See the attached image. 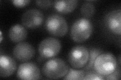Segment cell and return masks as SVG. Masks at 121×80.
I'll list each match as a JSON object with an SVG mask.
<instances>
[{"instance_id":"4fadbf2b","label":"cell","mask_w":121,"mask_h":80,"mask_svg":"<svg viewBox=\"0 0 121 80\" xmlns=\"http://www.w3.org/2000/svg\"><path fill=\"white\" fill-rule=\"evenodd\" d=\"M77 0L56 1L54 5L55 9L60 13L67 14L71 13L76 9L78 5Z\"/></svg>"},{"instance_id":"277c9868","label":"cell","mask_w":121,"mask_h":80,"mask_svg":"<svg viewBox=\"0 0 121 80\" xmlns=\"http://www.w3.org/2000/svg\"><path fill=\"white\" fill-rule=\"evenodd\" d=\"M47 31L56 37H62L68 32V26L65 19L58 14H52L47 18L45 23Z\"/></svg>"},{"instance_id":"6da1fadb","label":"cell","mask_w":121,"mask_h":80,"mask_svg":"<svg viewBox=\"0 0 121 80\" xmlns=\"http://www.w3.org/2000/svg\"><path fill=\"white\" fill-rule=\"evenodd\" d=\"M68 71L69 66L66 62L58 58L49 60L42 68L43 75L50 79H58L65 77Z\"/></svg>"},{"instance_id":"30bf717a","label":"cell","mask_w":121,"mask_h":80,"mask_svg":"<svg viewBox=\"0 0 121 80\" xmlns=\"http://www.w3.org/2000/svg\"><path fill=\"white\" fill-rule=\"evenodd\" d=\"M104 24L112 33L120 35L121 33V10H115L108 13L104 17Z\"/></svg>"},{"instance_id":"ac0fdd59","label":"cell","mask_w":121,"mask_h":80,"mask_svg":"<svg viewBox=\"0 0 121 80\" xmlns=\"http://www.w3.org/2000/svg\"><path fill=\"white\" fill-rule=\"evenodd\" d=\"M121 78V67L117 66L116 70L112 73L104 76V78L105 80H119Z\"/></svg>"},{"instance_id":"e0dca14e","label":"cell","mask_w":121,"mask_h":80,"mask_svg":"<svg viewBox=\"0 0 121 80\" xmlns=\"http://www.w3.org/2000/svg\"><path fill=\"white\" fill-rule=\"evenodd\" d=\"M85 80H104V77L101 75L98 74L95 71H93L85 73L84 78Z\"/></svg>"},{"instance_id":"d6986e66","label":"cell","mask_w":121,"mask_h":80,"mask_svg":"<svg viewBox=\"0 0 121 80\" xmlns=\"http://www.w3.org/2000/svg\"><path fill=\"white\" fill-rule=\"evenodd\" d=\"M36 5L41 9H46L48 8L51 5L52 2L51 1H36Z\"/></svg>"},{"instance_id":"3957f363","label":"cell","mask_w":121,"mask_h":80,"mask_svg":"<svg viewBox=\"0 0 121 80\" xmlns=\"http://www.w3.org/2000/svg\"><path fill=\"white\" fill-rule=\"evenodd\" d=\"M117 66L118 63L114 55L110 53H102L95 60L93 70L104 77L112 73Z\"/></svg>"},{"instance_id":"52a82bcc","label":"cell","mask_w":121,"mask_h":80,"mask_svg":"<svg viewBox=\"0 0 121 80\" xmlns=\"http://www.w3.org/2000/svg\"><path fill=\"white\" fill-rule=\"evenodd\" d=\"M44 20L43 14L37 9H30L25 12L21 18L22 23L25 27L35 29L43 24Z\"/></svg>"},{"instance_id":"ba28073f","label":"cell","mask_w":121,"mask_h":80,"mask_svg":"<svg viewBox=\"0 0 121 80\" xmlns=\"http://www.w3.org/2000/svg\"><path fill=\"white\" fill-rule=\"evenodd\" d=\"M17 77L21 80H38L41 77L40 71L36 65L32 62H26L19 67Z\"/></svg>"},{"instance_id":"2e32d148","label":"cell","mask_w":121,"mask_h":80,"mask_svg":"<svg viewBox=\"0 0 121 80\" xmlns=\"http://www.w3.org/2000/svg\"><path fill=\"white\" fill-rule=\"evenodd\" d=\"M81 13L83 16L87 18L92 17L95 12V8L93 4L90 2H85L82 5Z\"/></svg>"},{"instance_id":"8992f818","label":"cell","mask_w":121,"mask_h":80,"mask_svg":"<svg viewBox=\"0 0 121 80\" xmlns=\"http://www.w3.org/2000/svg\"><path fill=\"white\" fill-rule=\"evenodd\" d=\"M61 48V43L59 40L48 37L40 42L39 47V52L40 56L44 58H52L59 54Z\"/></svg>"},{"instance_id":"ffe728a7","label":"cell","mask_w":121,"mask_h":80,"mask_svg":"<svg viewBox=\"0 0 121 80\" xmlns=\"http://www.w3.org/2000/svg\"><path fill=\"white\" fill-rule=\"evenodd\" d=\"M30 2V0H14V1H12L13 5L19 8H22L27 6Z\"/></svg>"},{"instance_id":"5bb4252c","label":"cell","mask_w":121,"mask_h":80,"mask_svg":"<svg viewBox=\"0 0 121 80\" xmlns=\"http://www.w3.org/2000/svg\"><path fill=\"white\" fill-rule=\"evenodd\" d=\"M88 61L85 66L84 71H90L93 70V65L97 57L101 54L102 51L99 49L93 48L90 50Z\"/></svg>"},{"instance_id":"8fae6325","label":"cell","mask_w":121,"mask_h":80,"mask_svg":"<svg viewBox=\"0 0 121 80\" xmlns=\"http://www.w3.org/2000/svg\"><path fill=\"white\" fill-rule=\"evenodd\" d=\"M17 68V63L12 57L1 55L0 57V76L6 78L13 75Z\"/></svg>"},{"instance_id":"7a4b0ae2","label":"cell","mask_w":121,"mask_h":80,"mask_svg":"<svg viewBox=\"0 0 121 80\" xmlns=\"http://www.w3.org/2000/svg\"><path fill=\"white\" fill-rule=\"evenodd\" d=\"M93 31V25L89 20L84 18L78 19L71 27L70 35L74 42L82 43L90 38Z\"/></svg>"},{"instance_id":"7c38bea8","label":"cell","mask_w":121,"mask_h":80,"mask_svg":"<svg viewBox=\"0 0 121 80\" xmlns=\"http://www.w3.org/2000/svg\"><path fill=\"white\" fill-rule=\"evenodd\" d=\"M10 40L14 43H20L26 39L27 31L25 27L19 24L12 26L9 31Z\"/></svg>"},{"instance_id":"9a60e30c","label":"cell","mask_w":121,"mask_h":80,"mask_svg":"<svg viewBox=\"0 0 121 80\" xmlns=\"http://www.w3.org/2000/svg\"><path fill=\"white\" fill-rule=\"evenodd\" d=\"M85 73L83 70H74L70 68L64 80H84Z\"/></svg>"},{"instance_id":"9c48e42d","label":"cell","mask_w":121,"mask_h":80,"mask_svg":"<svg viewBox=\"0 0 121 80\" xmlns=\"http://www.w3.org/2000/svg\"><path fill=\"white\" fill-rule=\"evenodd\" d=\"M13 53L15 58L18 61L26 62L33 58L35 54V51L31 44L22 42L14 47Z\"/></svg>"},{"instance_id":"44dd1931","label":"cell","mask_w":121,"mask_h":80,"mask_svg":"<svg viewBox=\"0 0 121 80\" xmlns=\"http://www.w3.org/2000/svg\"><path fill=\"white\" fill-rule=\"evenodd\" d=\"M0 34H1V39H0V42H2V41L3 40V36H2V33L1 31L0 32Z\"/></svg>"},{"instance_id":"5b68a950","label":"cell","mask_w":121,"mask_h":80,"mask_svg":"<svg viewBox=\"0 0 121 80\" xmlns=\"http://www.w3.org/2000/svg\"><path fill=\"white\" fill-rule=\"evenodd\" d=\"M88 50L83 46H76L71 50L68 54L69 63L73 68L80 69L84 67L89 59Z\"/></svg>"}]
</instances>
